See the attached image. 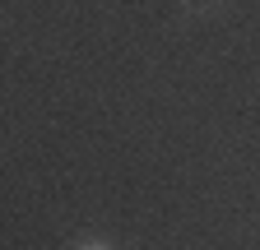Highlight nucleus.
Wrapping results in <instances>:
<instances>
[{
  "label": "nucleus",
  "mask_w": 260,
  "mask_h": 250,
  "mask_svg": "<svg viewBox=\"0 0 260 250\" xmlns=\"http://www.w3.org/2000/svg\"><path fill=\"white\" fill-rule=\"evenodd\" d=\"M84 250H107V245H84Z\"/></svg>",
  "instance_id": "obj_1"
}]
</instances>
